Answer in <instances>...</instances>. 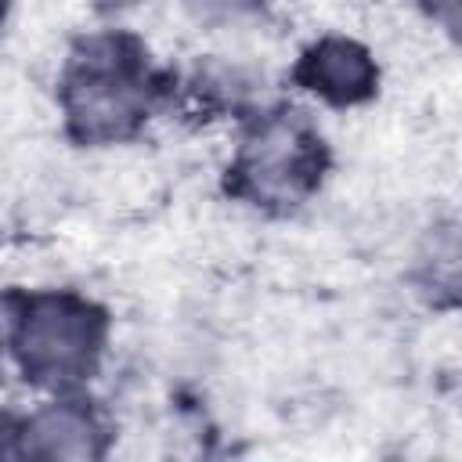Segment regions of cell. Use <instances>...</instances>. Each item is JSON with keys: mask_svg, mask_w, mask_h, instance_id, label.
<instances>
[{"mask_svg": "<svg viewBox=\"0 0 462 462\" xmlns=\"http://www.w3.org/2000/svg\"><path fill=\"white\" fill-rule=\"evenodd\" d=\"M105 310L76 292H32L14 310V357L36 386L90 379L105 350Z\"/></svg>", "mask_w": 462, "mask_h": 462, "instance_id": "2", "label": "cell"}, {"mask_svg": "<svg viewBox=\"0 0 462 462\" xmlns=\"http://www.w3.org/2000/svg\"><path fill=\"white\" fill-rule=\"evenodd\" d=\"M159 97L148 51L134 36L105 32L79 43L61 76L69 134L83 144H116L144 126Z\"/></svg>", "mask_w": 462, "mask_h": 462, "instance_id": "1", "label": "cell"}, {"mask_svg": "<svg viewBox=\"0 0 462 462\" xmlns=\"http://www.w3.org/2000/svg\"><path fill=\"white\" fill-rule=\"evenodd\" d=\"M14 437L18 451L36 458H97L105 451V426L83 401H54L32 411Z\"/></svg>", "mask_w": 462, "mask_h": 462, "instance_id": "5", "label": "cell"}, {"mask_svg": "<svg viewBox=\"0 0 462 462\" xmlns=\"http://www.w3.org/2000/svg\"><path fill=\"white\" fill-rule=\"evenodd\" d=\"M206 14H217V18H245L253 11H260L263 0H195Z\"/></svg>", "mask_w": 462, "mask_h": 462, "instance_id": "6", "label": "cell"}, {"mask_svg": "<svg viewBox=\"0 0 462 462\" xmlns=\"http://www.w3.org/2000/svg\"><path fill=\"white\" fill-rule=\"evenodd\" d=\"M292 76L303 90H310L314 97L339 105V108L368 101L379 87V69H375L372 54L346 36H325V40L310 43L300 54Z\"/></svg>", "mask_w": 462, "mask_h": 462, "instance_id": "4", "label": "cell"}, {"mask_svg": "<svg viewBox=\"0 0 462 462\" xmlns=\"http://www.w3.org/2000/svg\"><path fill=\"white\" fill-rule=\"evenodd\" d=\"M4 11H7V0H0V22H4Z\"/></svg>", "mask_w": 462, "mask_h": 462, "instance_id": "8", "label": "cell"}, {"mask_svg": "<svg viewBox=\"0 0 462 462\" xmlns=\"http://www.w3.org/2000/svg\"><path fill=\"white\" fill-rule=\"evenodd\" d=\"M422 4L430 7L433 18H440L448 29H455V22H458V0H422Z\"/></svg>", "mask_w": 462, "mask_h": 462, "instance_id": "7", "label": "cell"}, {"mask_svg": "<svg viewBox=\"0 0 462 462\" xmlns=\"http://www.w3.org/2000/svg\"><path fill=\"white\" fill-rule=\"evenodd\" d=\"M325 162L321 134L300 112H274L245 134L227 170V188L253 206L289 209L321 184Z\"/></svg>", "mask_w": 462, "mask_h": 462, "instance_id": "3", "label": "cell"}]
</instances>
